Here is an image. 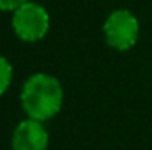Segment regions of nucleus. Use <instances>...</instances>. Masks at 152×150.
<instances>
[{"instance_id": "1", "label": "nucleus", "mask_w": 152, "mask_h": 150, "mask_svg": "<svg viewBox=\"0 0 152 150\" xmlns=\"http://www.w3.org/2000/svg\"><path fill=\"white\" fill-rule=\"evenodd\" d=\"M20 101L28 118L44 122L53 118L62 110L64 88L55 76L48 73H36L23 83Z\"/></svg>"}, {"instance_id": "2", "label": "nucleus", "mask_w": 152, "mask_h": 150, "mask_svg": "<svg viewBox=\"0 0 152 150\" xmlns=\"http://www.w3.org/2000/svg\"><path fill=\"white\" fill-rule=\"evenodd\" d=\"M11 25L16 37L25 42H36L41 41L50 30V14L42 5L28 0L16 11H12Z\"/></svg>"}, {"instance_id": "3", "label": "nucleus", "mask_w": 152, "mask_h": 150, "mask_svg": "<svg viewBox=\"0 0 152 150\" xmlns=\"http://www.w3.org/2000/svg\"><path fill=\"white\" fill-rule=\"evenodd\" d=\"M103 34L108 46H112L117 51H127L138 41L140 21L131 11L117 9L113 12H110V16L104 20Z\"/></svg>"}, {"instance_id": "4", "label": "nucleus", "mask_w": 152, "mask_h": 150, "mask_svg": "<svg viewBox=\"0 0 152 150\" xmlns=\"http://www.w3.org/2000/svg\"><path fill=\"white\" fill-rule=\"evenodd\" d=\"M50 143V134L41 120L25 118L21 120L11 138L12 150H46Z\"/></svg>"}, {"instance_id": "5", "label": "nucleus", "mask_w": 152, "mask_h": 150, "mask_svg": "<svg viewBox=\"0 0 152 150\" xmlns=\"http://www.w3.org/2000/svg\"><path fill=\"white\" fill-rule=\"evenodd\" d=\"M11 81H12V66L5 57L0 55V95L7 92V88L11 87Z\"/></svg>"}, {"instance_id": "6", "label": "nucleus", "mask_w": 152, "mask_h": 150, "mask_svg": "<svg viewBox=\"0 0 152 150\" xmlns=\"http://www.w3.org/2000/svg\"><path fill=\"white\" fill-rule=\"evenodd\" d=\"M28 0H0V11H16Z\"/></svg>"}]
</instances>
